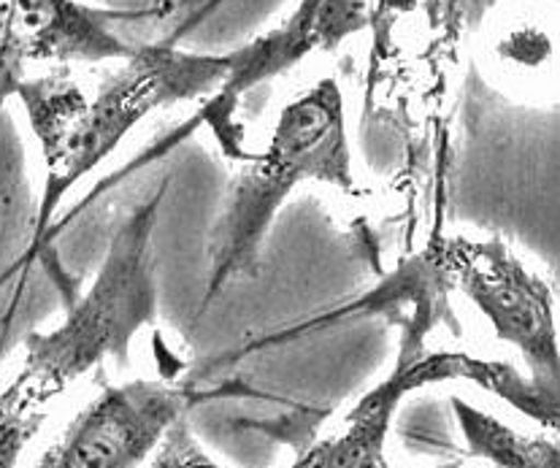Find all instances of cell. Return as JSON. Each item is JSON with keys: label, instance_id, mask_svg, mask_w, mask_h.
Returning <instances> with one entry per match:
<instances>
[{"label": "cell", "instance_id": "6da1fadb", "mask_svg": "<svg viewBox=\"0 0 560 468\" xmlns=\"http://www.w3.org/2000/svg\"><path fill=\"white\" fill-rule=\"evenodd\" d=\"M236 55H198L171 44H144L122 57L88 95L62 71L38 73L20 87L44 160V192L36 211L31 258L47 249L51 222L68 192L93 174L152 112L222 87Z\"/></svg>", "mask_w": 560, "mask_h": 468}, {"label": "cell", "instance_id": "7a4b0ae2", "mask_svg": "<svg viewBox=\"0 0 560 468\" xmlns=\"http://www.w3.org/2000/svg\"><path fill=\"white\" fill-rule=\"evenodd\" d=\"M306 182L355 187L345 98L336 79H319L279 114L266 150L233 179L206 242V304L238 273L255 266L282 203Z\"/></svg>", "mask_w": 560, "mask_h": 468}, {"label": "cell", "instance_id": "3957f363", "mask_svg": "<svg viewBox=\"0 0 560 468\" xmlns=\"http://www.w3.org/2000/svg\"><path fill=\"white\" fill-rule=\"evenodd\" d=\"M165 187L130 211L114 233L88 293L47 334H31L16 382L44 407H55L71 385L103 361L128 365L130 341L158 314L154 233Z\"/></svg>", "mask_w": 560, "mask_h": 468}, {"label": "cell", "instance_id": "277c9868", "mask_svg": "<svg viewBox=\"0 0 560 468\" xmlns=\"http://www.w3.org/2000/svg\"><path fill=\"white\" fill-rule=\"evenodd\" d=\"M425 266L444 284L458 288L493 325L501 341L523 352L539 385L558 390L556 299L539 273L514 258L499 238H439L425 253Z\"/></svg>", "mask_w": 560, "mask_h": 468}, {"label": "cell", "instance_id": "5b68a950", "mask_svg": "<svg viewBox=\"0 0 560 468\" xmlns=\"http://www.w3.org/2000/svg\"><path fill=\"white\" fill-rule=\"evenodd\" d=\"M185 409V390L165 382L106 387L33 468H139Z\"/></svg>", "mask_w": 560, "mask_h": 468}, {"label": "cell", "instance_id": "8992f818", "mask_svg": "<svg viewBox=\"0 0 560 468\" xmlns=\"http://www.w3.org/2000/svg\"><path fill=\"white\" fill-rule=\"evenodd\" d=\"M114 16L79 0H0V106L16 98L36 68L128 57L133 47L108 27Z\"/></svg>", "mask_w": 560, "mask_h": 468}, {"label": "cell", "instance_id": "52a82bcc", "mask_svg": "<svg viewBox=\"0 0 560 468\" xmlns=\"http://www.w3.org/2000/svg\"><path fill=\"white\" fill-rule=\"evenodd\" d=\"M390 376L401 387L404 396L420 390V387L442 385V382H471V385H479L482 390L504 398L506 403L539 422L541 428H550V431L558 428V390L539 385L534 376H523L510 363L479 361L466 352H433V355H420L415 361L398 363Z\"/></svg>", "mask_w": 560, "mask_h": 468}, {"label": "cell", "instance_id": "ba28073f", "mask_svg": "<svg viewBox=\"0 0 560 468\" xmlns=\"http://www.w3.org/2000/svg\"><path fill=\"white\" fill-rule=\"evenodd\" d=\"M404 390L387 376L382 385L365 393L347 414L345 428L325 442L314 444L306 455H301L290 468H393L387 460L385 444L390 436L393 417L401 407ZM439 468H460L458 464Z\"/></svg>", "mask_w": 560, "mask_h": 468}, {"label": "cell", "instance_id": "9c48e42d", "mask_svg": "<svg viewBox=\"0 0 560 468\" xmlns=\"http://www.w3.org/2000/svg\"><path fill=\"white\" fill-rule=\"evenodd\" d=\"M450 407L458 417L468 453L495 468H560V449L552 438L514 431L458 396L450 398Z\"/></svg>", "mask_w": 560, "mask_h": 468}, {"label": "cell", "instance_id": "30bf717a", "mask_svg": "<svg viewBox=\"0 0 560 468\" xmlns=\"http://www.w3.org/2000/svg\"><path fill=\"white\" fill-rule=\"evenodd\" d=\"M339 5V11L345 14V38L352 33L363 31L371 22V3L369 0H334ZM341 38V42H345ZM299 57H293L279 42L277 31L268 33V36L255 38L253 44L244 47V68H247V77L255 84L266 82V79L277 77V73L288 71L290 66H295Z\"/></svg>", "mask_w": 560, "mask_h": 468}, {"label": "cell", "instance_id": "8fae6325", "mask_svg": "<svg viewBox=\"0 0 560 468\" xmlns=\"http://www.w3.org/2000/svg\"><path fill=\"white\" fill-rule=\"evenodd\" d=\"M152 468H222L206 455V449L196 442L185 417L174 422L160 438L158 453H154Z\"/></svg>", "mask_w": 560, "mask_h": 468}, {"label": "cell", "instance_id": "7c38bea8", "mask_svg": "<svg viewBox=\"0 0 560 468\" xmlns=\"http://www.w3.org/2000/svg\"><path fill=\"white\" fill-rule=\"evenodd\" d=\"M458 9L460 0H428V16H431L433 25H442L444 20H453Z\"/></svg>", "mask_w": 560, "mask_h": 468}, {"label": "cell", "instance_id": "4fadbf2b", "mask_svg": "<svg viewBox=\"0 0 560 468\" xmlns=\"http://www.w3.org/2000/svg\"><path fill=\"white\" fill-rule=\"evenodd\" d=\"M369 3H374V9L380 11H409L415 5V0H369Z\"/></svg>", "mask_w": 560, "mask_h": 468}]
</instances>
